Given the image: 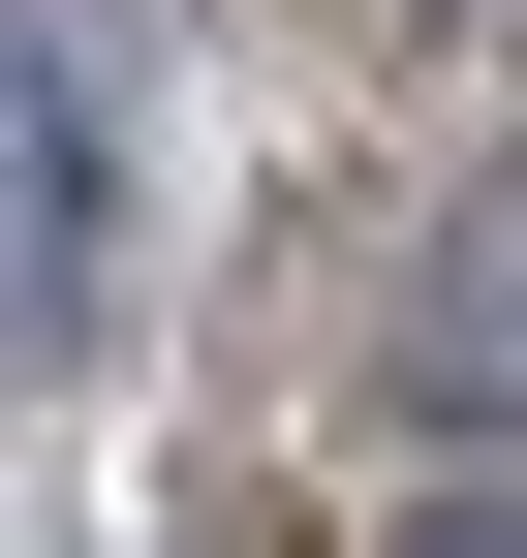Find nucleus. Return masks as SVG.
<instances>
[{"instance_id":"obj_1","label":"nucleus","mask_w":527,"mask_h":558,"mask_svg":"<svg viewBox=\"0 0 527 558\" xmlns=\"http://www.w3.org/2000/svg\"><path fill=\"white\" fill-rule=\"evenodd\" d=\"M124 186H156V94H124L94 32H0V341H94Z\"/></svg>"},{"instance_id":"obj_3","label":"nucleus","mask_w":527,"mask_h":558,"mask_svg":"<svg viewBox=\"0 0 527 558\" xmlns=\"http://www.w3.org/2000/svg\"><path fill=\"white\" fill-rule=\"evenodd\" d=\"M404 558H527V527H404Z\"/></svg>"},{"instance_id":"obj_2","label":"nucleus","mask_w":527,"mask_h":558,"mask_svg":"<svg viewBox=\"0 0 527 558\" xmlns=\"http://www.w3.org/2000/svg\"><path fill=\"white\" fill-rule=\"evenodd\" d=\"M404 403H434V435H527V186L404 279Z\"/></svg>"}]
</instances>
